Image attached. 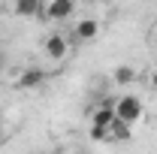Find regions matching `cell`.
Listing matches in <instances>:
<instances>
[{
    "label": "cell",
    "mask_w": 157,
    "mask_h": 154,
    "mask_svg": "<svg viewBox=\"0 0 157 154\" xmlns=\"http://www.w3.org/2000/svg\"><path fill=\"white\" fill-rule=\"evenodd\" d=\"M115 115L133 127V124H139V121H142V115H145V106H142V100H139V97L124 94V97H118V103H115Z\"/></svg>",
    "instance_id": "6da1fadb"
},
{
    "label": "cell",
    "mask_w": 157,
    "mask_h": 154,
    "mask_svg": "<svg viewBox=\"0 0 157 154\" xmlns=\"http://www.w3.org/2000/svg\"><path fill=\"white\" fill-rule=\"evenodd\" d=\"M73 9H76V3H73V0H48L42 15H45L48 21H63V18H70V15H73Z\"/></svg>",
    "instance_id": "7a4b0ae2"
},
{
    "label": "cell",
    "mask_w": 157,
    "mask_h": 154,
    "mask_svg": "<svg viewBox=\"0 0 157 154\" xmlns=\"http://www.w3.org/2000/svg\"><path fill=\"white\" fill-rule=\"evenodd\" d=\"M67 52H70L67 37H63V33H48V39H45V55H48L52 60H63Z\"/></svg>",
    "instance_id": "3957f363"
},
{
    "label": "cell",
    "mask_w": 157,
    "mask_h": 154,
    "mask_svg": "<svg viewBox=\"0 0 157 154\" xmlns=\"http://www.w3.org/2000/svg\"><path fill=\"white\" fill-rule=\"evenodd\" d=\"M42 82H45V73H42V70H24V73H18V79H15V88L30 91V88H39Z\"/></svg>",
    "instance_id": "277c9868"
},
{
    "label": "cell",
    "mask_w": 157,
    "mask_h": 154,
    "mask_svg": "<svg viewBox=\"0 0 157 154\" xmlns=\"http://www.w3.org/2000/svg\"><path fill=\"white\" fill-rule=\"evenodd\" d=\"M73 33H76V39H82V42H91V39H97V33H100V21L97 18H82Z\"/></svg>",
    "instance_id": "5b68a950"
},
{
    "label": "cell",
    "mask_w": 157,
    "mask_h": 154,
    "mask_svg": "<svg viewBox=\"0 0 157 154\" xmlns=\"http://www.w3.org/2000/svg\"><path fill=\"white\" fill-rule=\"evenodd\" d=\"M39 9H42L39 0H15V6H12V12L18 18H33V15H39Z\"/></svg>",
    "instance_id": "8992f818"
},
{
    "label": "cell",
    "mask_w": 157,
    "mask_h": 154,
    "mask_svg": "<svg viewBox=\"0 0 157 154\" xmlns=\"http://www.w3.org/2000/svg\"><path fill=\"white\" fill-rule=\"evenodd\" d=\"M109 139H112V142H121V139H130V124H127V121H121V118L115 115L112 127H109Z\"/></svg>",
    "instance_id": "52a82bcc"
},
{
    "label": "cell",
    "mask_w": 157,
    "mask_h": 154,
    "mask_svg": "<svg viewBox=\"0 0 157 154\" xmlns=\"http://www.w3.org/2000/svg\"><path fill=\"white\" fill-rule=\"evenodd\" d=\"M133 79H136V70L133 67H118L115 73H112V82L115 85H130Z\"/></svg>",
    "instance_id": "ba28073f"
},
{
    "label": "cell",
    "mask_w": 157,
    "mask_h": 154,
    "mask_svg": "<svg viewBox=\"0 0 157 154\" xmlns=\"http://www.w3.org/2000/svg\"><path fill=\"white\" fill-rule=\"evenodd\" d=\"M151 88H157V70L151 73Z\"/></svg>",
    "instance_id": "9c48e42d"
},
{
    "label": "cell",
    "mask_w": 157,
    "mask_h": 154,
    "mask_svg": "<svg viewBox=\"0 0 157 154\" xmlns=\"http://www.w3.org/2000/svg\"><path fill=\"white\" fill-rule=\"evenodd\" d=\"M3 136H6V130H3V121H0V145H3Z\"/></svg>",
    "instance_id": "30bf717a"
},
{
    "label": "cell",
    "mask_w": 157,
    "mask_h": 154,
    "mask_svg": "<svg viewBox=\"0 0 157 154\" xmlns=\"http://www.w3.org/2000/svg\"><path fill=\"white\" fill-rule=\"evenodd\" d=\"M0 70H3V55H0Z\"/></svg>",
    "instance_id": "8fae6325"
}]
</instances>
